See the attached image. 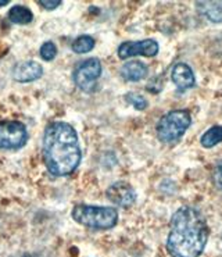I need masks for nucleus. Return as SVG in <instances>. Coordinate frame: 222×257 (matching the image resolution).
<instances>
[{"mask_svg":"<svg viewBox=\"0 0 222 257\" xmlns=\"http://www.w3.org/2000/svg\"><path fill=\"white\" fill-rule=\"evenodd\" d=\"M208 240L204 215L192 206H182L171 218L167 250L172 257H198Z\"/></svg>","mask_w":222,"mask_h":257,"instance_id":"1","label":"nucleus"},{"mask_svg":"<svg viewBox=\"0 0 222 257\" xmlns=\"http://www.w3.org/2000/svg\"><path fill=\"white\" fill-rule=\"evenodd\" d=\"M43 156L50 174L66 177L74 173L82 159L78 135L74 126L61 121L50 124L43 137Z\"/></svg>","mask_w":222,"mask_h":257,"instance_id":"2","label":"nucleus"},{"mask_svg":"<svg viewBox=\"0 0 222 257\" xmlns=\"http://www.w3.org/2000/svg\"><path fill=\"white\" fill-rule=\"evenodd\" d=\"M71 215L78 224L93 229H110L118 222V211L113 207L78 204L74 207Z\"/></svg>","mask_w":222,"mask_h":257,"instance_id":"3","label":"nucleus"},{"mask_svg":"<svg viewBox=\"0 0 222 257\" xmlns=\"http://www.w3.org/2000/svg\"><path fill=\"white\" fill-rule=\"evenodd\" d=\"M192 125V117L186 110H172L157 124V137L162 144H176Z\"/></svg>","mask_w":222,"mask_h":257,"instance_id":"4","label":"nucleus"},{"mask_svg":"<svg viewBox=\"0 0 222 257\" xmlns=\"http://www.w3.org/2000/svg\"><path fill=\"white\" fill-rule=\"evenodd\" d=\"M27 126L20 121H0V149H20L27 144Z\"/></svg>","mask_w":222,"mask_h":257,"instance_id":"5","label":"nucleus"},{"mask_svg":"<svg viewBox=\"0 0 222 257\" xmlns=\"http://www.w3.org/2000/svg\"><path fill=\"white\" fill-rule=\"evenodd\" d=\"M102 75V63L99 59H88L81 63L74 71V81L79 89L84 92H92L96 88L97 79Z\"/></svg>","mask_w":222,"mask_h":257,"instance_id":"6","label":"nucleus"},{"mask_svg":"<svg viewBox=\"0 0 222 257\" xmlns=\"http://www.w3.org/2000/svg\"><path fill=\"white\" fill-rule=\"evenodd\" d=\"M158 43L154 39H144L136 42H124L118 48V57L121 60H126L135 56H144V57H153L158 53Z\"/></svg>","mask_w":222,"mask_h":257,"instance_id":"7","label":"nucleus"},{"mask_svg":"<svg viewBox=\"0 0 222 257\" xmlns=\"http://www.w3.org/2000/svg\"><path fill=\"white\" fill-rule=\"evenodd\" d=\"M107 197L110 202L122 209H128L136 202V192L128 182H115L107 189Z\"/></svg>","mask_w":222,"mask_h":257,"instance_id":"8","label":"nucleus"},{"mask_svg":"<svg viewBox=\"0 0 222 257\" xmlns=\"http://www.w3.org/2000/svg\"><path fill=\"white\" fill-rule=\"evenodd\" d=\"M171 78H172V82L176 85V88H178L179 92H185V90L192 89L193 86L196 85L194 72L185 63H178V64H175L172 67Z\"/></svg>","mask_w":222,"mask_h":257,"instance_id":"9","label":"nucleus"},{"mask_svg":"<svg viewBox=\"0 0 222 257\" xmlns=\"http://www.w3.org/2000/svg\"><path fill=\"white\" fill-rule=\"evenodd\" d=\"M42 66L32 60L18 63L13 70V78L17 82H32V81L42 77Z\"/></svg>","mask_w":222,"mask_h":257,"instance_id":"10","label":"nucleus"},{"mask_svg":"<svg viewBox=\"0 0 222 257\" xmlns=\"http://www.w3.org/2000/svg\"><path fill=\"white\" fill-rule=\"evenodd\" d=\"M147 72H149L147 66L144 63H142V61L138 60L128 61V63H125L124 66L121 67L120 70L121 77L124 78L125 81H128V82H139V81H142L147 75Z\"/></svg>","mask_w":222,"mask_h":257,"instance_id":"11","label":"nucleus"},{"mask_svg":"<svg viewBox=\"0 0 222 257\" xmlns=\"http://www.w3.org/2000/svg\"><path fill=\"white\" fill-rule=\"evenodd\" d=\"M198 12L212 23H222V2H198Z\"/></svg>","mask_w":222,"mask_h":257,"instance_id":"12","label":"nucleus"},{"mask_svg":"<svg viewBox=\"0 0 222 257\" xmlns=\"http://www.w3.org/2000/svg\"><path fill=\"white\" fill-rule=\"evenodd\" d=\"M9 18H10V21L14 23V24L25 25L30 24L31 21L34 20V14H32V12H31L28 7L14 6L9 12Z\"/></svg>","mask_w":222,"mask_h":257,"instance_id":"13","label":"nucleus"},{"mask_svg":"<svg viewBox=\"0 0 222 257\" xmlns=\"http://www.w3.org/2000/svg\"><path fill=\"white\" fill-rule=\"evenodd\" d=\"M200 142H201V146L205 148V149H211V148H214V146H216L218 144H221L222 125L211 126L210 130H207V131L201 135Z\"/></svg>","mask_w":222,"mask_h":257,"instance_id":"14","label":"nucleus"},{"mask_svg":"<svg viewBox=\"0 0 222 257\" xmlns=\"http://www.w3.org/2000/svg\"><path fill=\"white\" fill-rule=\"evenodd\" d=\"M71 48L72 50H74V53H89L90 50L95 48V39L89 35L79 36V38H77V39L72 42Z\"/></svg>","mask_w":222,"mask_h":257,"instance_id":"15","label":"nucleus"},{"mask_svg":"<svg viewBox=\"0 0 222 257\" xmlns=\"http://www.w3.org/2000/svg\"><path fill=\"white\" fill-rule=\"evenodd\" d=\"M126 102L129 103V104H132L136 110H144L149 106L147 100L144 99L143 96L138 95V93H128L126 95Z\"/></svg>","mask_w":222,"mask_h":257,"instance_id":"16","label":"nucleus"},{"mask_svg":"<svg viewBox=\"0 0 222 257\" xmlns=\"http://www.w3.org/2000/svg\"><path fill=\"white\" fill-rule=\"evenodd\" d=\"M39 53H41V57L45 61H52L57 54V48H56V45L53 42H46L42 45Z\"/></svg>","mask_w":222,"mask_h":257,"instance_id":"17","label":"nucleus"},{"mask_svg":"<svg viewBox=\"0 0 222 257\" xmlns=\"http://www.w3.org/2000/svg\"><path fill=\"white\" fill-rule=\"evenodd\" d=\"M212 181L218 189L222 191V160L215 163L214 166V170H212Z\"/></svg>","mask_w":222,"mask_h":257,"instance_id":"18","label":"nucleus"},{"mask_svg":"<svg viewBox=\"0 0 222 257\" xmlns=\"http://www.w3.org/2000/svg\"><path fill=\"white\" fill-rule=\"evenodd\" d=\"M41 6L43 7V9H46V10H54V9H57V7L60 6L61 2L60 0H48V2H43V0H41V2H38Z\"/></svg>","mask_w":222,"mask_h":257,"instance_id":"19","label":"nucleus"},{"mask_svg":"<svg viewBox=\"0 0 222 257\" xmlns=\"http://www.w3.org/2000/svg\"><path fill=\"white\" fill-rule=\"evenodd\" d=\"M6 5H9V2H7V0H3V2L0 0V6H6Z\"/></svg>","mask_w":222,"mask_h":257,"instance_id":"20","label":"nucleus"}]
</instances>
